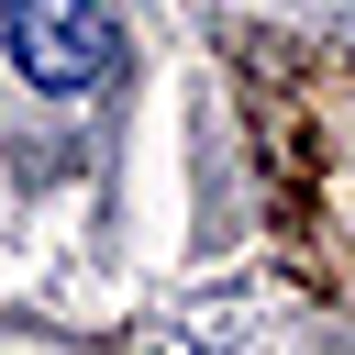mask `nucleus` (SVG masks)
<instances>
[{
	"mask_svg": "<svg viewBox=\"0 0 355 355\" xmlns=\"http://www.w3.org/2000/svg\"><path fill=\"white\" fill-rule=\"evenodd\" d=\"M0 33H11V67H22L33 89H55V100L100 89V67H111V22H100V0H11Z\"/></svg>",
	"mask_w": 355,
	"mask_h": 355,
	"instance_id": "1",
	"label": "nucleus"
},
{
	"mask_svg": "<svg viewBox=\"0 0 355 355\" xmlns=\"http://www.w3.org/2000/svg\"><path fill=\"white\" fill-rule=\"evenodd\" d=\"M166 355H200V344H166Z\"/></svg>",
	"mask_w": 355,
	"mask_h": 355,
	"instance_id": "2",
	"label": "nucleus"
}]
</instances>
